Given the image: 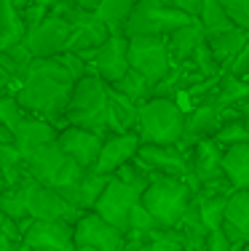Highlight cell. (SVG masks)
I'll return each mask as SVG.
<instances>
[{
    "label": "cell",
    "mask_w": 249,
    "mask_h": 251,
    "mask_svg": "<svg viewBox=\"0 0 249 251\" xmlns=\"http://www.w3.org/2000/svg\"><path fill=\"white\" fill-rule=\"evenodd\" d=\"M70 35H73V27H70L67 16H62L59 11L51 8L49 16H46L38 27H32L27 32L25 46L29 49V53H32L35 59L62 56V53H67Z\"/></svg>",
    "instance_id": "10"
},
{
    "label": "cell",
    "mask_w": 249,
    "mask_h": 251,
    "mask_svg": "<svg viewBox=\"0 0 249 251\" xmlns=\"http://www.w3.org/2000/svg\"><path fill=\"white\" fill-rule=\"evenodd\" d=\"M64 126H81V128L110 134V83H105L99 75L86 73L75 80L73 97H70Z\"/></svg>",
    "instance_id": "2"
},
{
    "label": "cell",
    "mask_w": 249,
    "mask_h": 251,
    "mask_svg": "<svg viewBox=\"0 0 249 251\" xmlns=\"http://www.w3.org/2000/svg\"><path fill=\"white\" fill-rule=\"evenodd\" d=\"M8 142H14V134H11V131L0 123V145H8Z\"/></svg>",
    "instance_id": "41"
},
{
    "label": "cell",
    "mask_w": 249,
    "mask_h": 251,
    "mask_svg": "<svg viewBox=\"0 0 249 251\" xmlns=\"http://www.w3.org/2000/svg\"><path fill=\"white\" fill-rule=\"evenodd\" d=\"M191 166H193V179L198 184V190L230 184L222 171V147L215 139H198L191 147Z\"/></svg>",
    "instance_id": "16"
},
{
    "label": "cell",
    "mask_w": 249,
    "mask_h": 251,
    "mask_svg": "<svg viewBox=\"0 0 249 251\" xmlns=\"http://www.w3.org/2000/svg\"><path fill=\"white\" fill-rule=\"evenodd\" d=\"M195 190L188 179L153 174L142 193V206L153 214V219L164 230H177L180 222L185 219L188 208L193 206Z\"/></svg>",
    "instance_id": "4"
},
{
    "label": "cell",
    "mask_w": 249,
    "mask_h": 251,
    "mask_svg": "<svg viewBox=\"0 0 249 251\" xmlns=\"http://www.w3.org/2000/svg\"><path fill=\"white\" fill-rule=\"evenodd\" d=\"M54 11H59L62 16H67L70 27H73V35H70V53H78L81 59H86L91 51H97L105 40L110 38V27L105 25L97 16V11H86L78 8V5H67V3H54L51 5Z\"/></svg>",
    "instance_id": "7"
},
{
    "label": "cell",
    "mask_w": 249,
    "mask_h": 251,
    "mask_svg": "<svg viewBox=\"0 0 249 251\" xmlns=\"http://www.w3.org/2000/svg\"><path fill=\"white\" fill-rule=\"evenodd\" d=\"M59 134V128L54 123L43 121V118H29V121H25L19 126V128L14 131V145L16 150L22 152V158H27L29 152H35L38 147L49 145V142H54Z\"/></svg>",
    "instance_id": "20"
},
{
    "label": "cell",
    "mask_w": 249,
    "mask_h": 251,
    "mask_svg": "<svg viewBox=\"0 0 249 251\" xmlns=\"http://www.w3.org/2000/svg\"><path fill=\"white\" fill-rule=\"evenodd\" d=\"M86 64L94 75H99L105 83L115 86L132 70V62H129V35L112 32L97 51H91L86 56Z\"/></svg>",
    "instance_id": "12"
},
{
    "label": "cell",
    "mask_w": 249,
    "mask_h": 251,
    "mask_svg": "<svg viewBox=\"0 0 249 251\" xmlns=\"http://www.w3.org/2000/svg\"><path fill=\"white\" fill-rule=\"evenodd\" d=\"M247 67H249V43L244 46V49H241L239 56H236V62H233V67H230V73H233V75H244Z\"/></svg>",
    "instance_id": "39"
},
{
    "label": "cell",
    "mask_w": 249,
    "mask_h": 251,
    "mask_svg": "<svg viewBox=\"0 0 249 251\" xmlns=\"http://www.w3.org/2000/svg\"><path fill=\"white\" fill-rule=\"evenodd\" d=\"M22 241L29 251H73L75 249V230L73 222H51V219H29Z\"/></svg>",
    "instance_id": "14"
},
{
    "label": "cell",
    "mask_w": 249,
    "mask_h": 251,
    "mask_svg": "<svg viewBox=\"0 0 249 251\" xmlns=\"http://www.w3.org/2000/svg\"><path fill=\"white\" fill-rule=\"evenodd\" d=\"M220 5L228 11L230 22H233L236 27H241L249 32V0H220Z\"/></svg>",
    "instance_id": "37"
},
{
    "label": "cell",
    "mask_w": 249,
    "mask_h": 251,
    "mask_svg": "<svg viewBox=\"0 0 249 251\" xmlns=\"http://www.w3.org/2000/svg\"><path fill=\"white\" fill-rule=\"evenodd\" d=\"M158 230V222L153 219V214L142 206V201L132 208V217H129V227H126V235H147V232Z\"/></svg>",
    "instance_id": "36"
},
{
    "label": "cell",
    "mask_w": 249,
    "mask_h": 251,
    "mask_svg": "<svg viewBox=\"0 0 249 251\" xmlns=\"http://www.w3.org/2000/svg\"><path fill=\"white\" fill-rule=\"evenodd\" d=\"M225 222L239 227V230L249 238V190H233V193L228 195Z\"/></svg>",
    "instance_id": "30"
},
{
    "label": "cell",
    "mask_w": 249,
    "mask_h": 251,
    "mask_svg": "<svg viewBox=\"0 0 249 251\" xmlns=\"http://www.w3.org/2000/svg\"><path fill=\"white\" fill-rule=\"evenodd\" d=\"M75 88V77L64 67L62 56L49 59H32L29 73L16 88V99L29 115L43 118L54 123L56 128L64 126V112H67L70 97Z\"/></svg>",
    "instance_id": "1"
},
{
    "label": "cell",
    "mask_w": 249,
    "mask_h": 251,
    "mask_svg": "<svg viewBox=\"0 0 249 251\" xmlns=\"http://www.w3.org/2000/svg\"><path fill=\"white\" fill-rule=\"evenodd\" d=\"M0 238H3V232H0Z\"/></svg>",
    "instance_id": "46"
},
{
    "label": "cell",
    "mask_w": 249,
    "mask_h": 251,
    "mask_svg": "<svg viewBox=\"0 0 249 251\" xmlns=\"http://www.w3.org/2000/svg\"><path fill=\"white\" fill-rule=\"evenodd\" d=\"M112 88H115V91H121L123 97H129L132 101H137V104H142V101H147V99L153 97V83L147 80L145 75H139L137 70H129V73L123 75Z\"/></svg>",
    "instance_id": "31"
},
{
    "label": "cell",
    "mask_w": 249,
    "mask_h": 251,
    "mask_svg": "<svg viewBox=\"0 0 249 251\" xmlns=\"http://www.w3.org/2000/svg\"><path fill=\"white\" fill-rule=\"evenodd\" d=\"M204 251H233V243L228 241V235H225L222 230H212L209 235H206V249Z\"/></svg>",
    "instance_id": "38"
},
{
    "label": "cell",
    "mask_w": 249,
    "mask_h": 251,
    "mask_svg": "<svg viewBox=\"0 0 249 251\" xmlns=\"http://www.w3.org/2000/svg\"><path fill=\"white\" fill-rule=\"evenodd\" d=\"M32 53L25 43L19 46H11V49H0V73L8 77L16 88L19 83L25 80V75L29 73V64H32Z\"/></svg>",
    "instance_id": "25"
},
{
    "label": "cell",
    "mask_w": 249,
    "mask_h": 251,
    "mask_svg": "<svg viewBox=\"0 0 249 251\" xmlns=\"http://www.w3.org/2000/svg\"><path fill=\"white\" fill-rule=\"evenodd\" d=\"M236 112H239V115L244 118V123L249 126V99L244 101V104H239V110H236Z\"/></svg>",
    "instance_id": "42"
},
{
    "label": "cell",
    "mask_w": 249,
    "mask_h": 251,
    "mask_svg": "<svg viewBox=\"0 0 249 251\" xmlns=\"http://www.w3.org/2000/svg\"><path fill=\"white\" fill-rule=\"evenodd\" d=\"M139 251H185V246H182L180 230H164V227H158V230L145 235Z\"/></svg>",
    "instance_id": "34"
},
{
    "label": "cell",
    "mask_w": 249,
    "mask_h": 251,
    "mask_svg": "<svg viewBox=\"0 0 249 251\" xmlns=\"http://www.w3.org/2000/svg\"><path fill=\"white\" fill-rule=\"evenodd\" d=\"M0 75H3V73H0Z\"/></svg>",
    "instance_id": "47"
},
{
    "label": "cell",
    "mask_w": 249,
    "mask_h": 251,
    "mask_svg": "<svg viewBox=\"0 0 249 251\" xmlns=\"http://www.w3.org/2000/svg\"><path fill=\"white\" fill-rule=\"evenodd\" d=\"M139 115V104L132 101L129 97H123L121 91L110 86V134L115 131H134Z\"/></svg>",
    "instance_id": "26"
},
{
    "label": "cell",
    "mask_w": 249,
    "mask_h": 251,
    "mask_svg": "<svg viewBox=\"0 0 249 251\" xmlns=\"http://www.w3.org/2000/svg\"><path fill=\"white\" fill-rule=\"evenodd\" d=\"M25 198H27L29 219H51V222L62 219V222L75 225L81 214H86V211H78L75 206H70L54 187H46V184L35 182L32 176L25 179Z\"/></svg>",
    "instance_id": "11"
},
{
    "label": "cell",
    "mask_w": 249,
    "mask_h": 251,
    "mask_svg": "<svg viewBox=\"0 0 249 251\" xmlns=\"http://www.w3.org/2000/svg\"><path fill=\"white\" fill-rule=\"evenodd\" d=\"M73 230L75 246H88L94 251H123V246H126V232L108 219H102L97 211L81 214Z\"/></svg>",
    "instance_id": "13"
},
{
    "label": "cell",
    "mask_w": 249,
    "mask_h": 251,
    "mask_svg": "<svg viewBox=\"0 0 249 251\" xmlns=\"http://www.w3.org/2000/svg\"><path fill=\"white\" fill-rule=\"evenodd\" d=\"M236 110H222V107L212 104V101H201L195 104L191 112H188V123H185V139H182V147H191L198 139H212V136L220 131V126L225 123V118L233 115Z\"/></svg>",
    "instance_id": "18"
},
{
    "label": "cell",
    "mask_w": 249,
    "mask_h": 251,
    "mask_svg": "<svg viewBox=\"0 0 249 251\" xmlns=\"http://www.w3.org/2000/svg\"><path fill=\"white\" fill-rule=\"evenodd\" d=\"M195 19H198L201 27H204V32H217V29H225V27L233 25L230 16H228V11L220 5V0H204Z\"/></svg>",
    "instance_id": "33"
},
{
    "label": "cell",
    "mask_w": 249,
    "mask_h": 251,
    "mask_svg": "<svg viewBox=\"0 0 249 251\" xmlns=\"http://www.w3.org/2000/svg\"><path fill=\"white\" fill-rule=\"evenodd\" d=\"M188 112L171 97H150L139 104L134 134L142 145H182Z\"/></svg>",
    "instance_id": "3"
},
{
    "label": "cell",
    "mask_w": 249,
    "mask_h": 251,
    "mask_svg": "<svg viewBox=\"0 0 249 251\" xmlns=\"http://www.w3.org/2000/svg\"><path fill=\"white\" fill-rule=\"evenodd\" d=\"M25 166H27V176H32L35 182L46 184V187H54V190L75 184L83 176V169L62 152L56 139L38 147L35 152H29L25 158Z\"/></svg>",
    "instance_id": "6"
},
{
    "label": "cell",
    "mask_w": 249,
    "mask_h": 251,
    "mask_svg": "<svg viewBox=\"0 0 249 251\" xmlns=\"http://www.w3.org/2000/svg\"><path fill=\"white\" fill-rule=\"evenodd\" d=\"M27 38V25L22 11L11 0H0V49L25 43Z\"/></svg>",
    "instance_id": "23"
},
{
    "label": "cell",
    "mask_w": 249,
    "mask_h": 251,
    "mask_svg": "<svg viewBox=\"0 0 249 251\" xmlns=\"http://www.w3.org/2000/svg\"><path fill=\"white\" fill-rule=\"evenodd\" d=\"M134 5H137V0H99L97 16L110 27V32H123Z\"/></svg>",
    "instance_id": "28"
},
{
    "label": "cell",
    "mask_w": 249,
    "mask_h": 251,
    "mask_svg": "<svg viewBox=\"0 0 249 251\" xmlns=\"http://www.w3.org/2000/svg\"><path fill=\"white\" fill-rule=\"evenodd\" d=\"M137 160L150 174L188 179L193 184V190L198 193V184L193 179V166H191V150L188 147H182V145H142L137 152Z\"/></svg>",
    "instance_id": "9"
},
{
    "label": "cell",
    "mask_w": 249,
    "mask_h": 251,
    "mask_svg": "<svg viewBox=\"0 0 249 251\" xmlns=\"http://www.w3.org/2000/svg\"><path fill=\"white\" fill-rule=\"evenodd\" d=\"M29 112L25 110V107L19 104V99H16V94H8V97L0 99V123L5 126V128L14 134L16 128H19L25 121H29Z\"/></svg>",
    "instance_id": "35"
},
{
    "label": "cell",
    "mask_w": 249,
    "mask_h": 251,
    "mask_svg": "<svg viewBox=\"0 0 249 251\" xmlns=\"http://www.w3.org/2000/svg\"><path fill=\"white\" fill-rule=\"evenodd\" d=\"M212 139H215L222 150L225 147H233V145H241V142H249V126L244 123V118H241L239 112H233V115L225 118V123L220 126V131H217Z\"/></svg>",
    "instance_id": "32"
},
{
    "label": "cell",
    "mask_w": 249,
    "mask_h": 251,
    "mask_svg": "<svg viewBox=\"0 0 249 251\" xmlns=\"http://www.w3.org/2000/svg\"><path fill=\"white\" fill-rule=\"evenodd\" d=\"M241 77H249V67H247V73H244V75H241Z\"/></svg>",
    "instance_id": "44"
},
{
    "label": "cell",
    "mask_w": 249,
    "mask_h": 251,
    "mask_svg": "<svg viewBox=\"0 0 249 251\" xmlns=\"http://www.w3.org/2000/svg\"><path fill=\"white\" fill-rule=\"evenodd\" d=\"M222 171L233 190H249V142L225 147L222 150Z\"/></svg>",
    "instance_id": "22"
},
{
    "label": "cell",
    "mask_w": 249,
    "mask_h": 251,
    "mask_svg": "<svg viewBox=\"0 0 249 251\" xmlns=\"http://www.w3.org/2000/svg\"><path fill=\"white\" fill-rule=\"evenodd\" d=\"M233 251H241V249H233Z\"/></svg>",
    "instance_id": "45"
},
{
    "label": "cell",
    "mask_w": 249,
    "mask_h": 251,
    "mask_svg": "<svg viewBox=\"0 0 249 251\" xmlns=\"http://www.w3.org/2000/svg\"><path fill=\"white\" fill-rule=\"evenodd\" d=\"M0 211L5 217L16 219L27 227L29 222V214H27V198H25V182L16 184V187H5L0 190Z\"/></svg>",
    "instance_id": "29"
},
{
    "label": "cell",
    "mask_w": 249,
    "mask_h": 251,
    "mask_svg": "<svg viewBox=\"0 0 249 251\" xmlns=\"http://www.w3.org/2000/svg\"><path fill=\"white\" fill-rule=\"evenodd\" d=\"M27 179V166L22 152L16 150L14 142L0 145V190L5 187H16Z\"/></svg>",
    "instance_id": "27"
},
{
    "label": "cell",
    "mask_w": 249,
    "mask_h": 251,
    "mask_svg": "<svg viewBox=\"0 0 249 251\" xmlns=\"http://www.w3.org/2000/svg\"><path fill=\"white\" fill-rule=\"evenodd\" d=\"M73 251H94V249H88V246H75Z\"/></svg>",
    "instance_id": "43"
},
{
    "label": "cell",
    "mask_w": 249,
    "mask_h": 251,
    "mask_svg": "<svg viewBox=\"0 0 249 251\" xmlns=\"http://www.w3.org/2000/svg\"><path fill=\"white\" fill-rule=\"evenodd\" d=\"M129 62H132V70L145 75L153 86L161 83L171 73V67H174V59H171V51H169V40L153 38V35L129 38Z\"/></svg>",
    "instance_id": "8"
},
{
    "label": "cell",
    "mask_w": 249,
    "mask_h": 251,
    "mask_svg": "<svg viewBox=\"0 0 249 251\" xmlns=\"http://www.w3.org/2000/svg\"><path fill=\"white\" fill-rule=\"evenodd\" d=\"M191 22H195L191 14L169 5L166 0H137L126 27H123V35H129V38H142V35L169 38L171 32H177Z\"/></svg>",
    "instance_id": "5"
},
{
    "label": "cell",
    "mask_w": 249,
    "mask_h": 251,
    "mask_svg": "<svg viewBox=\"0 0 249 251\" xmlns=\"http://www.w3.org/2000/svg\"><path fill=\"white\" fill-rule=\"evenodd\" d=\"M228 195L230 193H209V190H198V193H195V208H198V217L209 232L222 230Z\"/></svg>",
    "instance_id": "24"
},
{
    "label": "cell",
    "mask_w": 249,
    "mask_h": 251,
    "mask_svg": "<svg viewBox=\"0 0 249 251\" xmlns=\"http://www.w3.org/2000/svg\"><path fill=\"white\" fill-rule=\"evenodd\" d=\"M56 142H59V147H62V152L67 155L73 163H78L83 171H88V169L97 166L105 136L97 134V131L81 128V126H62L59 134H56Z\"/></svg>",
    "instance_id": "15"
},
{
    "label": "cell",
    "mask_w": 249,
    "mask_h": 251,
    "mask_svg": "<svg viewBox=\"0 0 249 251\" xmlns=\"http://www.w3.org/2000/svg\"><path fill=\"white\" fill-rule=\"evenodd\" d=\"M75 5H78V8H86V11H97L99 0H75Z\"/></svg>",
    "instance_id": "40"
},
{
    "label": "cell",
    "mask_w": 249,
    "mask_h": 251,
    "mask_svg": "<svg viewBox=\"0 0 249 251\" xmlns=\"http://www.w3.org/2000/svg\"><path fill=\"white\" fill-rule=\"evenodd\" d=\"M166 40H169V51H171L174 64H185V62H191L195 56V51L206 43V32H204V27L198 25V19H195L191 25L180 27L177 32H171Z\"/></svg>",
    "instance_id": "21"
},
{
    "label": "cell",
    "mask_w": 249,
    "mask_h": 251,
    "mask_svg": "<svg viewBox=\"0 0 249 251\" xmlns=\"http://www.w3.org/2000/svg\"><path fill=\"white\" fill-rule=\"evenodd\" d=\"M249 43V32L236 25L225 27V29H217V32H206V49H209L212 59L217 62V67L222 73H230L236 56L241 53V49Z\"/></svg>",
    "instance_id": "19"
},
{
    "label": "cell",
    "mask_w": 249,
    "mask_h": 251,
    "mask_svg": "<svg viewBox=\"0 0 249 251\" xmlns=\"http://www.w3.org/2000/svg\"><path fill=\"white\" fill-rule=\"evenodd\" d=\"M142 142L134 131H115V134H108L102 142V152H99V160L94 166V171L99 174H115L118 169H123L126 163L137 160Z\"/></svg>",
    "instance_id": "17"
}]
</instances>
